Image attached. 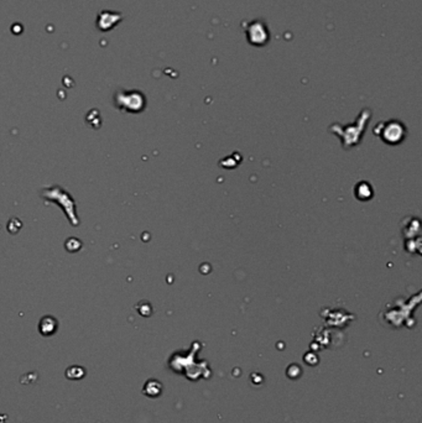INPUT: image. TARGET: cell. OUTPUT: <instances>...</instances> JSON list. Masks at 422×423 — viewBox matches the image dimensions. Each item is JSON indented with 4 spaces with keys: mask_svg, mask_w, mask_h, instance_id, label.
<instances>
[{
    "mask_svg": "<svg viewBox=\"0 0 422 423\" xmlns=\"http://www.w3.org/2000/svg\"><path fill=\"white\" fill-rule=\"evenodd\" d=\"M246 39L249 44L253 46L261 47L266 45L270 39V32L268 30V26L262 20H254L248 25L245 30Z\"/></svg>",
    "mask_w": 422,
    "mask_h": 423,
    "instance_id": "obj_1",
    "label": "cell"
},
{
    "mask_svg": "<svg viewBox=\"0 0 422 423\" xmlns=\"http://www.w3.org/2000/svg\"><path fill=\"white\" fill-rule=\"evenodd\" d=\"M380 133L381 139L387 141V144H390V138H391V144H399L405 135L404 125L400 122H389L387 124H383V130Z\"/></svg>",
    "mask_w": 422,
    "mask_h": 423,
    "instance_id": "obj_2",
    "label": "cell"
}]
</instances>
